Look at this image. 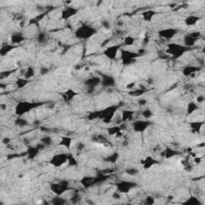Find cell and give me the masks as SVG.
Instances as JSON below:
<instances>
[{"label":"cell","mask_w":205,"mask_h":205,"mask_svg":"<svg viewBox=\"0 0 205 205\" xmlns=\"http://www.w3.org/2000/svg\"><path fill=\"white\" fill-rule=\"evenodd\" d=\"M45 103H39V102H28V101H23L19 102L15 106V109H14V113L19 117H22L25 114L30 112V111H32L34 109L37 108V107H40V106L43 105Z\"/></svg>","instance_id":"cell-1"},{"label":"cell","mask_w":205,"mask_h":205,"mask_svg":"<svg viewBox=\"0 0 205 205\" xmlns=\"http://www.w3.org/2000/svg\"><path fill=\"white\" fill-rule=\"evenodd\" d=\"M120 107H121L120 104H117V105L109 106L100 111H95L97 120H103L106 123H111L114 118L115 114L120 108Z\"/></svg>","instance_id":"cell-2"},{"label":"cell","mask_w":205,"mask_h":205,"mask_svg":"<svg viewBox=\"0 0 205 205\" xmlns=\"http://www.w3.org/2000/svg\"><path fill=\"white\" fill-rule=\"evenodd\" d=\"M96 33L97 30L94 27L84 23L75 30V36L78 39L87 40V39H89L90 38L93 37Z\"/></svg>","instance_id":"cell-3"},{"label":"cell","mask_w":205,"mask_h":205,"mask_svg":"<svg viewBox=\"0 0 205 205\" xmlns=\"http://www.w3.org/2000/svg\"><path fill=\"white\" fill-rule=\"evenodd\" d=\"M190 50V48L184 46V44H179V43H168L167 45L166 52L170 55L173 59H177L182 57L184 54Z\"/></svg>","instance_id":"cell-4"},{"label":"cell","mask_w":205,"mask_h":205,"mask_svg":"<svg viewBox=\"0 0 205 205\" xmlns=\"http://www.w3.org/2000/svg\"><path fill=\"white\" fill-rule=\"evenodd\" d=\"M107 178H108L107 175H104L102 173H99L98 175H94V176H84L80 180V184L85 188H89L92 186L104 182Z\"/></svg>","instance_id":"cell-5"},{"label":"cell","mask_w":205,"mask_h":205,"mask_svg":"<svg viewBox=\"0 0 205 205\" xmlns=\"http://www.w3.org/2000/svg\"><path fill=\"white\" fill-rule=\"evenodd\" d=\"M120 59H121L122 64L123 66H128L132 64L134 61L140 57L141 55L137 51H132L126 50V49H120Z\"/></svg>","instance_id":"cell-6"},{"label":"cell","mask_w":205,"mask_h":205,"mask_svg":"<svg viewBox=\"0 0 205 205\" xmlns=\"http://www.w3.org/2000/svg\"><path fill=\"white\" fill-rule=\"evenodd\" d=\"M50 188L52 192L56 194V196H62L67 191L72 189V187H70L67 180H61L56 183H52L50 186Z\"/></svg>","instance_id":"cell-7"},{"label":"cell","mask_w":205,"mask_h":205,"mask_svg":"<svg viewBox=\"0 0 205 205\" xmlns=\"http://www.w3.org/2000/svg\"><path fill=\"white\" fill-rule=\"evenodd\" d=\"M68 155L66 153L55 154L49 160V164L54 168H61V167L67 163Z\"/></svg>","instance_id":"cell-8"},{"label":"cell","mask_w":205,"mask_h":205,"mask_svg":"<svg viewBox=\"0 0 205 205\" xmlns=\"http://www.w3.org/2000/svg\"><path fill=\"white\" fill-rule=\"evenodd\" d=\"M137 186V184L132 181H128V180H120V182L116 184V187L117 188V191L122 194H126L128 193L129 192L132 191V189Z\"/></svg>","instance_id":"cell-9"},{"label":"cell","mask_w":205,"mask_h":205,"mask_svg":"<svg viewBox=\"0 0 205 205\" xmlns=\"http://www.w3.org/2000/svg\"><path fill=\"white\" fill-rule=\"evenodd\" d=\"M152 124H153V123L150 121L149 120H136L132 123V128H133L134 132L136 133H143Z\"/></svg>","instance_id":"cell-10"},{"label":"cell","mask_w":205,"mask_h":205,"mask_svg":"<svg viewBox=\"0 0 205 205\" xmlns=\"http://www.w3.org/2000/svg\"><path fill=\"white\" fill-rule=\"evenodd\" d=\"M122 48V46L120 44L112 45V46H107V48L104 51L103 54L105 57L109 59L110 60H115L117 57L118 54L120 52V49Z\"/></svg>","instance_id":"cell-11"},{"label":"cell","mask_w":205,"mask_h":205,"mask_svg":"<svg viewBox=\"0 0 205 205\" xmlns=\"http://www.w3.org/2000/svg\"><path fill=\"white\" fill-rule=\"evenodd\" d=\"M84 84L88 88V94H91L94 91V88L101 84V78L100 77H90L85 79Z\"/></svg>","instance_id":"cell-12"},{"label":"cell","mask_w":205,"mask_h":205,"mask_svg":"<svg viewBox=\"0 0 205 205\" xmlns=\"http://www.w3.org/2000/svg\"><path fill=\"white\" fill-rule=\"evenodd\" d=\"M101 78V85L105 88H113L116 86V79L114 77L108 74L100 73Z\"/></svg>","instance_id":"cell-13"},{"label":"cell","mask_w":205,"mask_h":205,"mask_svg":"<svg viewBox=\"0 0 205 205\" xmlns=\"http://www.w3.org/2000/svg\"><path fill=\"white\" fill-rule=\"evenodd\" d=\"M200 36V32H193L184 36V45L188 48H191L192 46H194L197 40Z\"/></svg>","instance_id":"cell-14"},{"label":"cell","mask_w":205,"mask_h":205,"mask_svg":"<svg viewBox=\"0 0 205 205\" xmlns=\"http://www.w3.org/2000/svg\"><path fill=\"white\" fill-rule=\"evenodd\" d=\"M179 30L175 28H165L162 29V30L158 31V35L160 38H163L167 40H170V39H173L177 34H178Z\"/></svg>","instance_id":"cell-15"},{"label":"cell","mask_w":205,"mask_h":205,"mask_svg":"<svg viewBox=\"0 0 205 205\" xmlns=\"http://www.w3.org/2000/svg\"><path fill=\"white\" fill-rule=\"evenodd\" d=\"M78 9L74 7H67L61 11V19L63 20H68L76 15Z\"/></svg>","instance_id":"cell-16"},{"label":"cell","mask_w":205,"mask_h":205,"mask_svg":"<svg viewBox=\"0 0 205 205\" xmlns=\"http://www.w3.org/2000/svg\"><path fill=\"white\" fill-rule=\"evenodd\" d=\"M201 70V67H197V66H192V65H189V66H186L185 67H184L182 71V73L184 76H192L194 75L196 72H200Z\"/></svg>","instance_id":"cell-17"},{"label":"cell","mask_w":205,"mask_h":205,"mask_svg":"<svg viewBox=\"0 0 205 205\" xmlns=\"http://www.w3.org/2000/svg\"><path fill=\"white\" fill-rule=\"evenodd\" d=\"M159 161L155 159V158H153L152 156L149 155V156H147L143 161L142 162V164H143V167L144 169H150L151 168H152L153 166L156 165V164H159Z\"/></svg>","instance_id":"cell-18"},{"label":"cell","mask_w":205,"mask_h":205,"mask_svg":"<svg viewBox=\"0 0 205 205\" xmlns=\"http://www.w3.org/2000/svg\"><path fill=\"white\" fill-rule=\"evenodd\" d=\"M40 152L41 151L36 147V145L35 146H29L27 149V152H26V155H27L29 159L33 160V159H35L36 157L38 156V155H39Z\"/></svg>","instance_id":"cell-19"},{"label":"cell","mask_w":205,"mask_h":205,"mask_svg":"<svg viewBox=\"0 0 205 205\" xmlns=\"http://www.w3.org/2000/svg\"><path fill=\"white\" fill-rule=\"evenodd\" d=\"M180 154V152L177 150L174 149V148H169V147H167L164 151L163 152V156L165 158V159H171L173 157H175L177 155H179Z\"/></svg>","instance_id":"cell-20"},{"label":"cell","mask_w":205,"mask_h":205,"mask_svg":"<svg viewBox=\"0 0 205 205\" xmlns=\"http://www.w3.org/2000/svg\"><path fill=\"white\" fill-rule=\"evenodd\" d=\"M16 47V45L14 44H3L0 47V56H1V57H4L9 53H11Z\"/></svg>","instance_id":"cell-21"},{"label":"cell","mask_w":205,"mask_h":205,"mask_svg":"<svg viewBox=\"0 0 205 205\" xmlns=\"http://www.w3.org/2000/svg\"><path fill=\"white\" fill-rule=\"evenodd\" d=\"M135 111H132L130 109H123L121 110V121L123 123L127 121H130L133 119Z\"/></svg>","instance_id":"cell-22"},{"label":"cell","mask_w":205,"mask_h":205,"mask_svg":"<svg viewBox=\"0 0 205 205\" xmlns=\"http://www.w3.org/2000/svg\"><path fill=\"white\" fill-rule=\"evenodd\" d=\"M61 95H62V98L64 99L66 101H71V100H73L75 96L78 95V93L73 89H68L67 91L62 92V94H61Z\"/></svg>","instance_id":"cell-23"},{"label":"cell","mask_w":205,"mask_h":205,"mask_svg":"<svg viewBox=\"0 0 205 205\" xmlns=\"http://www.w3.org/2000/svg\"><path fill=\"white\" fill-rule=\"evenodd\" d=\"M72 141H73L72 138L69 137V136H62V137H61V139L59 141V143H58V145L61 147H64L67 149H70L71 147H72Z\"/></svg>","instance_id":"cell-24"},{"label":"cell","mask_w":205,"mask_h":205,"mask_svg":"<svg viewBox=\"0 0 205 205\" xmlns=\"http://www.w3.org/2000/svg\"><path fill=\"white\" fill-rule=\"evenodd\" d=\"M26 40V38L21 34H19V33H16V34H13L11 37V44L16 45L20 44V43H23V42Z\"/></svg>","instance_id":"cell-25"},{"label":"cell","mask_w":205,"mask_h":205,"mask_svg":"<svg viewBox=\"0 0 205 205\" xmlns=\"http://www.w3.org/2000/svg\"><path fill=\"white\" fill-rule=\"evenodd\" d=\"M157 13L155 11H153V10H148V11H145L143 13H141V15H142L143 19L144 21L149 22L150 23V22L152 21V19H153V17Z\"/></svg>","instance_id":"cell-26"},{"label":"cell","mask_w":205,"mask_h":205,"mask_svg":"<svg viewBox=\"0 0 205 205\" xmlns=\"http://www.w3.org/2000/svg\"><path fill=\"white\" fill-rule=\"evenodd\" d=\"M199 109H200V106H199V104H197V103L193 101L190 102V103H188V104H187V114L188 115V116L192 115L195 111H196L197 110H199Z\"/></svg>","instance_id":"cell-27"},{"label":"cell","mask_w":205,"mask_h":205,"mask_svg":"<svg viewBox=\"0 0 205 205\" xmlns=\"http://www.w3.org/2000/svg\"><path fill=\"white\" fill-rule=\"evenodd\" d=\"M189 125H190V127H191L193 132H196V133H200V131H201L202 127L204 125V123L200 121L190 122Z\"/></svg>","instance_id":"cell-28"},{"label":"cell","mask_w":205,"mask_h":205,"mask_svg":"<svg viewBox=\"0 0 205 205\" xmlns=\"http://www.w3.org/2000/svg\"><path fill=\"white\" fill-rule=\"evenodd\" d=\"M200 20V17L196 15H189L185 19V24L186 25L191 27V26L196 25Z\"/></svg>","instance_id":"cell-29"},{"label":"cell","mask_w":205,"mask_h":205,"mask_svg":"<svg viewBox=\"0 0 205 205\" xmlns=\"http://www.w3.org/2000/svg\"><path fill=\"white\" fill-rule=\"evenodd\" d=\"M51 203L54 205H64L67 204L68 203V201L61 196H56V197H54L52 199Z\"/></svg>","instance_id":"cell-30"},{"label":"cell","mask_w":205,"mask_h":205,"mask_svg":"<svg viewBox=\"0 0 205 205\" xmlns=\"http://www.w3.org/2000/svg\"><path fill=\"white\" fill-rule=\"evenodd\" d=\"M14 124L19 127H24L28 126L29 123L26 119L23 117H18L16 120H14Z\"/></svg>","instance_id":"cell-31"},{"label":"cell","mask_w":205,"mask_h":205,"mask_svg":"<svg viewBox=\"0 0 205 205\" xmlns=\"http://www.w3.org/2000/svg\"><path fill=\"white\" fill-rule=\"evenodd\" d=\"M119 156L120 155H119L118 152H114V153L111 154V155H107L104 159V161L107 163H111V164H115L118 160V159H119Z\"/></svg>","instance_id":"cell-32"},{"label":"cell","mask_w":205,"mask_h":205,"mask_svg":"<svg viewBox=\"0 0 205 205\" xmlns=\"http://www.w3.org/2000/svg\"><path fill=\"white\" fill-rule=\"evenodd\" d=\"M184 204H187V205H200L201 203H200V200H199L197 197L194 196H190L187 200L184 203Z\"/></svg>","instance_id":"cell-33"},{"label":"cell","mask_w":205,"mask_h":205,"mask_svg":"<svg viewBox=\"0 0 205 205\" xmlns=\"http://www.w3.org/2000/svg\"><path fill=\"white\" fill-rule=\"evenodd\" d=\"M30 82L29 79H27L25 78H19L16 81H15V84L17 85V88L21 89V88H23L24 87L28 84V83Z\"/></svg>","instance_id":"cell-34"},{"label":"cell","mask_w":205,"mask_h":205,"mask_svg":"<svg viewBox=\"0 0 205 205\" xmlns=\"http://www.w3.org/2000/svg\"><path fill=\"white\" fill-rule=\"evenodd\" d=\"M35 69L32 67H28L27 68V70L25 71V73H24V78H27V79H29L31 78L32 77L35 76Z\"/></svg>","instance_id":"cell-35"},{"label":"cell","mask_w":205,"mask_h":205,"mask_svg":"<svg viewBox=\"0 0 205 205\" xmlns=\"http://www.w3.org/2000/svg\"><path fill=\"white\" fill-rule=\"evenodd\" d=\"M123 129L122 126H115V127H109L107 129V132L110 136H113V135H118L121 132V130Z\"/></svg>","instance_id":"cell-36"},{"label":"cell","mask_w":205,"mask_h":205,"mask_svg":"<svg viewBox=\"0 0 205 205\" xmlns=\"http://www.w3.org/2000/svg\"><path fill=\"white\" fill-rule=\"evenodd\" d=\"M52 139L51 136H45L40 139V143H43L45 147H49L52 144Z\"/></svg>","instance_id":"cell-37"},{"label":"cell","mask_w":205,"mask_h":205,"mask_svg":"<svg viewBox=\"0 0 205 205\" xmlns=\"http://www.w3.org/2000/svg\"><path fill=\"white\" fill-rule=\"evenodd\" d=\"M16 70H10V71H3V72H0V79L1 80H3L5 78H8V77L11 76L13 73L15 72Z\"/></svg>","instance_id":"cell-38"},{"label":"cell","mask_w":205,"mask_h":205,"mask_svg":"<svg viewBox=\"0 0 205 205\" xmlns=\"http://www.w3.org/2000/svg\"><path fill=\"white\" fill-rule=\"evenodd\" d=\"M146 92L145 89H136V90H131L128 92L129 94L132 96H140Z\"/></svg>","instance_id":"cell-39"},{"label":"cell","mask_w":205,"mask_h":205,"mask_svg":"<svg viewBox=\"0 0 205 205\" xmlns=\"http://www.w3.org/2000/svg\"><path fill=\"white\" fill-rule=\"evenodd\" d=\"M141 115H142V116H143L144 119H146V120H149L150 118H152V116H153V112H152L151 109L148 108L143 110V111H142V113H141Z\"/></svg>","instance_id":"cell-40"},{"label":"cell","mask_w":205,"mask_h":205,"mask_svg":"<svg viewBox=\"0 0 205 205\" xmlns=\"http://www.w3.org/2000/svg\"><path fill=\"white\" fill-rule=\"evenodd\" d=\"M125 172L127 173L128 175L133 176V175H136L139 174V170L136 168H128L125 170Z\"/></svg>","instance_id":"cell-41"},{"label":"cell","mask_w":205,"mask_h":205,"mask_svg":"<svg viewBox=\"0 0 205 205\" xmlns=\"http://www.w3.org/2000/svg\"><path fill=\"white\" fill-rule=\"evenodd\" d=\"M81 197L78 194V193H75V194L72 195V196L70 198V201L72 202V203L75 204V203H78L80 202Z\"/></svg>","instance_id":"cell-42"},{"label":"cell","mask_w":205,"mask_h":205,"mask_svg":"<svg viewBox=\"0 0 205 205\" xmlns=\"http://www.w3.org/2000/svg\"><path fill=\"white\" fill-rule=\"evenodd\" d=\"M135 43V39L132 36H127V37H125L124 41H123V44L125 46H132V45L134 44Z\"/></svg>","instance_id":"cell-43"},{"label":"cell","mask_w":205,"mask_h":205,"mask_svg":"<svg viewBox=\"0 0 205 205\" xmlns=\"http://www.w3.org/2000/svg\"><path fill=\"white\" fill-rule=\"evenodd\" d=\"M68 164H69L70 166H76V165H78V162H77V160L75 159V157L73 156L72 155H68V160H67Z\"/></svg>","instance_id":"cell-44"},{"label":"cell","mask_w":205,"mask_h":205,"mask_svg":"<svg viewBox=\"0 0 205 205\" xmlns=\"http://www.w3.org/2000/svg\"><path fill=\"white\" fill-rule=\"evenodd\" d=\"M37 40H38V42L40 43H44V42L46 40V34H45V33H43V32L39 33V35H38V37H37Z\"/></svg>","instance_id":"cell-45"},{"label":"cell","mask_w":205,"mask_h":205,"mask_svg":"<svg viewBox=\"0 0 205 205\" xmlns=\"http://www.w3.org/2000/svg\"><path fill=\"white\" fill-rule=\"evenodd\" d=\"M144 203L145 204H148V205L154 204V203H155V200H154V199L152 198V196H148V197L144 200Z\"/></svg>","instance_id":"cell-46"},{"label":"cell","mask_w":205,"mask_h":205,"mask_svg":"<svg viewBox=\"0 0 205 205\" xmlns=\"http://www.w3.org/2000/svg\"><path fill=\"white\" fill-rule=\"evenodd\" d=\"M120 197H121V193L119 192H115L112 194V198L116 199V200H120Z\"/></svg>","instance_id":"cell-47"},{"label":"cell","mask_w":205,"mask_h":205,"mask_svg":"<svg viewBox=\"0 0 205 205\" xmlns=\"http://www.w3.org/2000/svg\"><path fill=\"white\" fill-rule=\"evenodd\" d=\"M102 25L105 29H109L110 28V23L107 21V20H104L102 22Z\"/></svg>","instance_id":"cell-48"},{"label":"cell","mask_w":205,"mask_h":205,"mask_svg":"<svg viewBox=\"0 0 205 205\" xmlns=\"http://www.w3.org/2000/svg\"><path fill=\"white\" fill-rule=\"evenodd\" d=\"M204 100V97H203V95H200V96L197 97V99H196V103H197V104H201V103H203Z\"/></svg>","instance_id":"cell-49"},{"label":"cell","mask_w":205,"mask_h":205,"mask_svg":"<svg viewBox=\"0 0 205 205\" xmlns=\"http://www.w3.org/2000/svg\"><path fill=\"white\" fill-rule=\"evenodd\" d=\"M147 103H148V102H147V100H144V99H141L140 100H139V104L140 106H144Z\"/></svg>","instance_id":"cell-50"},{"label":"cell","mask_w":205,"mask_h":205,"mask_svg":"<svg viewBox=\"0 0 205 205\" xmlns=\"http://www.w3.org/2000/svg\"><path fill=\"white\" fill-rule=\"evenodd\" d=\"M48 72L49 70L47 69V68H45V67L41 68V70H40V73H41L42 75H45V74L48 73Z\"/></svg>","instance_id":"cell-51"},{"label":"cell","mask_w":205,"mask_h":205,"mask_svg":"<svg viewBox=\"0 0 205 205\" xmlns=\"http://www.w3.org/2000/svg\"><path fill=\"white\" fill-rule=\"evenodd\" d=\"M10 142H11V139H10L9 138L6 137V138H4L3 139V143H5V144H9Z\"/></svg>","instance_id":"cell-52"},{"label":"cell","mask_w":205,"mask_h":205,"mask_svg":"<svg viewBox=\"0 0 205 205\" xmlns=\"http://www.w3.org/2000/svg\"><path fill=\"white\" fill-rule=\"evenodd\" d=\"M135 85H136V84H135V83H131L130 84H128V85L127 86V88L129 90H133Z\"/></svg>","instance_id":"cell-53"},{"label":"cell","mask_w":205,"mask_h":205,"mask_svg":"<svg viewBox=\"0 0 205 205\" xmlns=\"http://www.w3.org/2000/svg\"><path fill=\"white\" fill-rule=\"evenodd\" d=\"M84 144H83L82 143H78V145H77V148H76L78 150H79V151H80V150L84 149Z\"/></svg>","instance_id":"cell-54"},{"label":"cell","mask_w":205,"mask_h":205,"mask_svg":"<svg viewBox=\"0 0 205 205\" xmlns=\"http://www.w3.org/2000/svg\"><path fill=\"white\" fill-rule=\"evenodd\" d=\"M202 158L201 157H194V161L196 163V164H199V163L201 162Z\"/></svg>","instance_id":"cell-55"},{"label":"cell","mask_w":205,"mask_h":205,"mask_svg":"<svg viewBox=\"0 0 205 205\" xmlns=\"http://www.w3.org/2000/svg\"><path fill=\"white\" fill-rule=\"evenodd\" d=\"M0 107H1L3 111H5L6 109H7V105H6V104H0Z\"/></svg>","instance_id":"cell-56"},{"label":"cell","mask_w":205,"mask_h":205,"mask_svg":"<svg viewBox=\"0 0 205 205\" xmlns=\"http://www.w3.org/2000/svg\"><path fill=\"white\" fill-rule=\"evenodd\" d=\"M149 42V38H145L144 39V43H148Z\"/></svg>","instance_id":"cell-57"}]
</instances>
